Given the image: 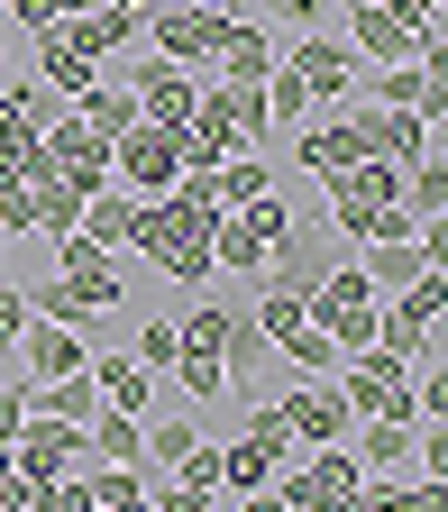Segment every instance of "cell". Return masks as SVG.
Instances as JSON below:
<instances>
[{
  "instance_id": "1",
  "label": "cell",
  "mask_w": 448,
  "mask_h": 512,
  "mask_svg": "<svg viewBox=\"0 0 448 512\" xmlns=\"http://www.w3.org/2000/svg\"><path fill=\"white\" fill-rule=\"evenodd\" d=\"M211 229H220V202H211V183L202 174H183L174 192H156V202H138V256H156V266L174 284H211Z\"/></svg>"
},
{
  "instance_id": "2",
  "label": "cell",
  "mask_w": 448,
  "mask_h": 512,
  "mask_svg": "<svg viewBox=\"0 0 448 512\" xmlns=\"http://www.w3.org/2000/svg\"><path fill=\"white\" fill-rule=\"evenodd\" d=\"M302 320H311V330L330 339L339 357H357V348H375V284H366L348 256H339V266L302 293Z\"/></svg>"
},
{
  "instance_id": "3",
  "label": "cell",
  "mask_w": 448,
  "mask_h": 512,
  "mask_svg": "<svg viewBox=\"0 0 448 512\" xmlns=\"http://www.w3.org/2000/svg\"><path fill=\"white\" fill-rule=\"evenodd\" d=\"M348 494H366V467L348 458V439L339 448H302V458L275 467V503L284 512H339Z\"/></svg>"
},
{
  "instance_id": "4",
  "label": "cell",
  "mask_w": 448,
  "mask_h": 512,
  "mask_svg": "<svg viewBox=\"0 0 448 512\" xmlns=\"http://www.w3.org/2000/svg\"><path fill=\"white\" fill-rule=\"evenodd\" d=\"M110 183H119V192H138V202L174 192V183H183V128L138 119L128 138H110Z\"/></svg>"
},
{
  "instance_id": "5",
  "label": "cell",
  "mask_w": 448,
  "mask_h": 512,
  "mask_svg": "<svg viewBox=\"0 0 448 512\" xmlns=\"http://www.w3.org/2000/svg\"><path fill=\"white\" fill-rule=\"evenodd\" d=\"M46 247H55V284H64V302H74L83 320H92V311H128V266H119L110 247H92V238H74V229L46 238Z\"/></svg>"
},
{
  "instance_id": "6",
  "label": "cell",
  "mask_w": 448,
  "mask_h": 512,
  "mask_svg": "<svg viewBox=\"0 0 448 512\" xmlns=\"http://www.w3.org/2000/svg\"><path fill=\"white\" fill-rule=\"evenodd\" d=\"M330 384H339L348 421H412L403 357H384V348H357V357H339V366H330Z\"/></svg>"
},
{
  "instance_id": "7",
  "label": "cell",
  "mask_w": 448,
  "mask_h": 512,
  "mask_svg": "<svg viewBox=\"0 0 448 512\" xmlns=\"http://www.w3.org/2000/svg\"><path fill=\"white\" fill-rule=\"evenodd\" d=\"M138 37H156V55L183 64V74H211V55H220V37H229V10H202V0H156Z\"/></svg>"
},
{
  "instance_id": "8",
  "label": "cell",
  "mask_w": 448,
  "mask_h": 512,
  "mask_svg": "<svg viewBox=\"0 0 448 512\" xmlns=\"http://www.w3.org/2000/svg\"><path fill=\"white\" fill-rule=\"evenodd\" d=\"M74 467H92L83 430H74V421H46V412H28V430L10 439V476H19L28 494H46L55 476H74Z\"/></svg>"
},
{
  "instance_id": "9",
  "label": "cell",
  "mask_w": 448,
  "mask_h": 512,
  "mask_svg": "<svg viewBox=\"0 0 448 512\" xmlns=\"http://www.w3.org/2000/svg\"><path fill=\"white\" fill-rule=\"evenodd\" d=\"M284 74L311 92V110H339V101L357 92V55H348V37H320V28H302V46L284 55Z\"/></svg>"
},
{
  "instance_id": "10",
  "label": "cell",
  "mask_w": 448,
  "mask_h": 512,
  "mask_svg": "<svg viewBox=\"0 0 448 512\" xmlns=\"http://www.w3.org/2000/svg\"><path fill=\"white\" fill-rule=\"evenodd\" d=\"M275 403H284V430H293V448H339V439L357 430L330 375H302V384H284Z\"/></svg>"
},
{
  "instance_id": "11",
  "label": "cell",
  "mask_w": 448,
  "mask_h": 512,
  "mask_svg": "<svg viewBox=\"0 0 448 512\" xmlns=\"http://www.w3.org/2000/svg\"><path fill=\"white\" fill-rule=\"evenodd\" d=\"M330 238H339V229H284V238L266 247V266H256V284H266V293H311L320 275L339 266Z\"/></svg>"
},
{
  "instance_id": "12",
  "label": "cell",
  "mask_w": 448,
  "mask_h": 512,
  "mask_svg": "<svg viewBox=\"0 0 448 512\" xmlns=\"http://www.w3.org/2000/svg\"><path fill=\"white\" fill-rule=\"evenodd\" d=\"M37 156H46V174H64L74 192H101V183H110V138H92L74 110H64L46 138H37Z\"/></svg>"
},
{
  "instance_id": "13",
  "label": "cell",
  "mask_w": 448,
  "mask_h": 512,
  "mask_svg": "<svg viewBox=\"0 0 448 512\" xmlns=\"http://www.w3.org/2000/svg\"><path fill=\"white\" fill-rule=\"evenodd\" d=\"M83 366H92V348H83L74 320L28 311V330H19V375H28V384H46V375H83Z\"/></svg>"
},
{
  "instance_id": "14",
  "label": "cell",
  "mask_w": 448,
  "mask_h": 512,
  "mask_svg": "<svg viewBox=\"0 0 448 512\" xmlns=\"http://www.w3.org/2000/svg\"><path fill=\"white\" fill-rule=\"evenodd\" d=\"M128 92H138V119L183 128V119H192V92H202V74H183V64L147 55V64H128Z\"/></svg>"
},
{
  "instance_id": "15",
  "label": "cell",
  "mask_w": 448,
  "mask_h": 512,
  "mask_svg": "<svg viewBox=\"0 0 448 512\" xmlns=\"http://www.w3.org/2000/svg\"><path fill=\"white\" fill-rule=\"evenodd\" d=\"M357 156H366V138H357V119H348V101L293 128V165H302V174H339V165H357Z\"/></svg>"
},
{
  "instance_id": "16",
  "label": "cell",
  "mask_w": 448,
  "mask_h": 512,
  "mask_svg": "<svg viewBox=\"0 0 448 512\" xmlns=\"http://www.w3.org/2000/svg\"><path fill=\"white\" fill-rule=\"evenodd\" d=\"M348 119H357L366 156H384V165H412V156H430V147H439V128H421L412 110H375V101H357Z\"/></svg>"
},
{
  "instance_id": "17",
  "label": "cell",
  "mask_w": 448,
  "mask_h": 512,
  "mask_svg": "<svg viewBox=\"0 0 448 512\" xmlns=\"http://www.w3.org/2000/svg\"><path fill=\"white\" fill-rule=\"evenodd\" d=\"M348 55L357 64H403L412 37H403V19L384 10V0H348Z\"/></svg>"
},
{
  "instance_id": "18",
  "label": "cell",
  "mask_w": 448,
  "mask_h": 512,
  "mask_svg": "<svg viewBox=\"0 0 448 512\" xmlns=\"http://www.w3.org/2000/svg\"><path fill=\"white\" fill-rule=\"evenodd\" d=\"M74 238H92V247H128L138 238V192H119V183H101V192H83V220H74Z\"/></svg>"
},
{
  "instance_id": "19",
  "label": "cell",
  "mask_w": 448,
  "mask_h": 512,
  "mask_svg": "<svg viewBox=\"0 0 448 512\" xmlns=\"http://www.w3.org/2000/svg\"><path fill=\"white\" fill-rule=\"evenodd\" d=\"M275 37L256 28V19H229V37H220V55H211V74H229V83H266L275 74Z\"/></svg>"
},
{
  "instance_id": "20",
  "label": "cell",
  "mask_w": 448,
  "mask_h": 512,
  "mask_svg": "<svg viewBox=\"0 0 448 512\" xmlns=\"http://www.w3.org/2000/svg\"><path fill=\"white\" fill-rule=\"evenodd\" d=\"M83 375L101 384V403H110V412H128V421H147V403H156V375H147L138 357H128V348H119V357H92Z\"/></svg>"
},
{
  "instance_id": "21",
  "label": "cell",
  "mask_w": 448,
  "mask_h": 512,
  "mask_svg": "<svg viewBox=\"0 0 448 512\" xmlns=\"http://www.w3.org/2000/svg\"><path fill=\"white\" fill-rule=\"evenodd\" d=\"M275 467H284V448H266V439H247V430H238V439L220 448V494H266Z\"/></svg>"
},
{
  "instance_id": "22",
  "label": "cell",
  "mask_w": 448,
  "mask_h": 512,
  "mask_svg": "<svg viewBox=\"0 0 448 512\" xmlns=\"http://www.w3.org/2000/svg\"><path fill=\"white\" fill-rule=\"evenodd\" d=\"M28 412L74 421V430H83V421L101 412V384H92V375H46V384H28Z\"/></svg>"
},
{
  "instance_id": "23",
  "label": "cell",
  "mask_w": 448,
  "mask_h": 512,
  "mask_svg": "<svg viewBox=\"0 0 448 512\" xmlns=\"http://www.w3.org/2000/svg\"><path fill=\"white\" fill-rule=\"evenodd\" d=\"M165 375H174L183 403H220V394H229V357H220V348H174Z\"/></svg>"
},
{
  "instance_id": "24",
  "label": "cell",
  "mask_w": 448,
  "mask_h": 512,
  "mask_svg": "<svg viewBox=\"0 0 448 512\" xmlns=\"http://www.w3.org/2000/svg\"><path fill=\"white\" fill-rule=\"evenodd\" d=\"M202 183H211V202H220V211H238V202H256V192H275V165H266V156H256V147H247V156H229V165H211Z\"/></svg>"
},
{
  "instance_id": "25",
  "label": "cell",
  "mask_w": 448,
  "mask_h": 512,
  "mask_svg": "<svg viewBox=\"0 0 448 512\" xmlns=\"http://www.w3.org/2000/svg\"><path fill=\"white\" fill-rule=\"evenodd\" d=\"M74 119L92 128V138H128V128H138V92H128V83H92L74 101Z\"/></svg>"
},
{
  "instance_id": "26",
  "label": "cell",
  "mask_w": 448,
  "mask_h": 512,
  "mask_svg": "<svg viewBox=\"0 0 448 512\" xmlns=\"http://www.w3.org/2000/svg\"><path fill=\"white\" fill-rule=\"evenodd\" d=\"M421 266H430V256H421V238H384V247H366V284L375 293H403V284H421Z\"/></svg>"
},
{
  "instance_id": "27",
  "label": "cell",
  "mask_w": 448,
  "mask_h": 512,
  "mask_svg": "<svg viewBox=\"0 0 448 512\" xmlns=\"http://www.w3.org/2000/svg\"><path fill=\"white\" fill-rule=\"evenodd\" d=\"M138 439H147V467H183L192 448H202V421H192V412H165V421H138Z\"/></svg>"
},
{
  "instance_id": "28",
  "label": "cell",
  "mask_w": 448,
  "mask_h": 512,
  "mask_svg": "<svg viewBox=\"0 0 448 512\" xmlns=\"http://www.w3.org/2000/svg\"><path fill=\"white\" fill-rule=\"evenodd\" d=\"M0 110H19V119L37 128V138H46V128H55L64 110H74V101H55V83H37V74H28V83H0Z\"/></svg>"
},
{
  "instance_id": "29",
  "label": "cell",
  "mask_w": 448,
  "mask_h": 512,
  "mask_svg": "<svg viewBox=\"0 0 448 512\" xmlns=\"http://www.w3.org/2000/svg\"><path fill=\"white\" fill-rule=\"evenodd\" d=\"M366 503H375V512H448V494H439L430 476H421V485H375V476H366Z\"/></svg>"
},
{
  "instance_id": "30",
  "label": "cell",
  "mask_w": 448,
  "mask_h": 512,
  "mask_svg": "<svg viewBox=\"0 0 448 512\" xmlns=\"http://www.w3.org/2000/svg\"><path fill=\"white\" fill-rule=\"evenodd\" d=\"M256 92H266V119H275V128H302V119H311V92L284 74V64H275V74L256 83Z\"/></svg>"
},
{
  "instance_id": "31",
  "label": "cell",
  "mask_w": 448,
  "mask_h": 512,
  "mask_svg": "<svg viewBox=\"0 0 448 512\" xmlns=\"http://www.w3.org/2000/svg\"><path fill=\"white\" fill-rule=\"evenodd\" d=\"M275 348H284V366H293V375H330V366H339V348H330V339H320V330H311V320H302V330H293V339H275Z\"/></svg>"
},
{
  "instance_id": "32",
  "label": "cell",
  "mask_w": 448,
  "mask_h": 512,
  "mask_svg": "<svg viewBox=\"0 0 448 512\" xmlns=\"http://www.w3.org/2000/svg\"><path fill=\"white\" fill-rule=\"evenodd\" d=\"M247 320H256L266 339H293V330H302V293H266V284H256V311H247Z\"/></svg>"
},
{
  "instance_id": "33",
  "label": "cell",
  "mask_w": 448,
  "mask_h": 512,
  "mask_svg": "<svg viewBox=\"0 0 448 512\" xmlns=\"http://www.w3.org/2000/svg\"><path fill=\"white\" fill-rule=\"evenodd\" d=\"M174 348H183V330H174V320H138V348H128V357H138L147 375H165V366H174Z\"/></svg>"
},
{
  "instance_id": "34",
  "label": "cell",
  "mask_w": 448,
  "mask_h": 512,
  "mask_svg": "<svg viewBox=\"0 0 448 512\" xmlns=\"http://www.w3.org/2000/svg\"><path fill=\"white\" fill-rule=\"evenodd\" d=\"M165 476H174V485H192V494H220V448L202 439V448H192L183 467H165Z\"/></svg>"
},
{
  "instance_id": "35",
  "label": "cell",
  "mask_w": 448,
  "mask_h": 512,
  "mask_svg": "<svg viewBox=\"0 0 448 512\" xmlns=\"http://www.w3.org/2000/svg\"><path fill=\"white\" fill-rule=\"evenodd\" d=\"M256 10H275L284 28H320V19H330V10H339V0H256Z\"/></svg>"
},
{
  "instance_id": "36",
  "label": "cell",
  "mask_w": 448,
  "mask_h": 512,
  "mask_svg": "<svg viewBox=\"0 0 448 512\" xmlns=\"http://www.w3.org/2000/svg\"><path fill=\"white\" fill-rule=\"evenodd\" d=\"M19 330H28V293L0 284V348H19Z\"/></svg>"
},
{
  "instance_id": "37",
  "label": "cell",
  "mask_w": 448,
  "mask_h": 512,
  "mask_svg": "<svg viewBox=\"0 0 448 512\" xmlns=\"http://www.w3.org/2000/svg\"><path fill=\"white\" fill-rule=\"evenodd\" d=\"M0 19H10V28H28V37H37V28H46V0H0Z\"/></svg>"
},
{
  "instance_id": "38",
  "label": "cell",
  "mask_w": 448,
  "mask_h": 512,
  "mask_svg": "<svg viewBox=\"0 0 448 512\" xmlns=\"http://www.w3.org/2000/svg\"><path fill=\"white\" fill-rule=\"evenodd\" d=\"M83 10H101V0H46V19H83Z\"/></svg>"
},
{
  "instance_id": "39",
  "label": "cell",
  "mask_w": 448,
  "mask_h": 512,
  "mask_svg": "<svg viewBox=\"0 0 448 512\" xmlns=\"http://www.w3.org/2000/svg\"><path fill=\"white\" fill-rule=\"evenodd\" d=\"M101 10H138V19H147V10H156V0H101Z\"/></svg>"
},
{
  "instance_id": "40",
  "label": "cell",
  "mask_w": 448,
  "mask_h": 512,
  "mask_svg": "<svg viewBox=\"0 0 448 512\" xmlns=\"http://www.w3.org/2000/svg\"><path fill=\"white\" fill-rule=\"evenodd\" d=\"M339 512H375V503H366V494H348V503H339Z\"/></svg>"
},
{
  "instance_id": "41",
  "label": "cell",
  "mask_w": 448,
  "mask_h": 512,
  "mask_svg": "<svg viewBox=\"0 0 448 512\" xmlns=\"http://www.w3.org/2000/svg\"><path fill=\"white\" fill-rule=\"evenodd\" d=\"M0 494H10V448H0Z\"/></svg>"
},
{
  "instance_id": "42",
  "label": "cell",
  "mask_w": 448,
  "mask_h": 512,
  "mask_svg": "<svg viewBox=\"0 0 448 512\" xmlns=\"http://www.w3.org/2000/svg\"><path fill=\"white\" fill-rule=\"evenodd\" d=\"M202 10H238V0H202Z\"/></svg>"
},
{
  "instance_id": "43",
  "label": "cell",
  "mask_w": 448,
  "mask_h": 512,
  "mask_svg": "<svg viewBox=\"0 0 448 512\" xmlns=\"http://www.w3.org/2000/svg\"><path fill=\"white\" fill-rule=\"evenodd\" d=\"M430 10H448V0H430Z\"/></svg>"
},
{
  "instance_id": "44",
  "label": "cell",
  "mask_w": 448,
  "mask_h": 512,
  "mask_svg": "<svg viewBox=\"0 0 448 512\" xmlns=\"http://www.w3.org/2000/svg\"><path fill=\"white\" fill-rule=\"evenodd\" d=\"M0 247H10V238H0Z\"/></svg>"
}]
</instances>
